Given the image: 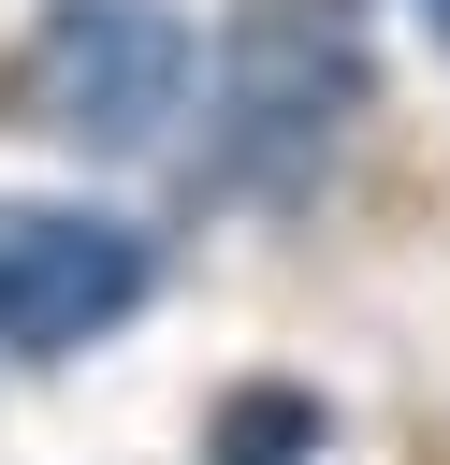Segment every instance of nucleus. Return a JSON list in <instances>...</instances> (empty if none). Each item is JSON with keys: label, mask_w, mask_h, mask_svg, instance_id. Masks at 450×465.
I'll return each instance as SVG.
<instances>
[{"label": "nucleus", "mask_w": 450, "mask_h": 465, "mask_svg": "<svg viewBox=\"0 0 450 465\" xmlns=\"http://www.w3.org/2000/svg\"><path fill=\"white\" fill-rule=\"evenodd\" d=\"M174 102H189V15L174 0H44L0 58V116L29 145L131 160V145H160Z\"/></svg>", "instance_id": "obj_2"}, {"label": "nucleus", "mask_w": 450, "mask_h": 465, "mask_svg": "<svg viewBox=\"0 0 450 465\" xmlns=\"http://www.w3.org/2000/svg\"><path fill=\"white\" fill-rule=\"evenodd\" d=\"M421 15H435V29H450V0H421Z\"/></svg>", "instance_id": "obj_5"}, {"label": "nucleus", "mask_w": 450, "mask_h": 465, "mask_svg": "<svg viewBox=\"0 0 450 465\" xmlns=\"http://www.w3.org/2000/svg\"><path fill=\"white\" fill-rule=\"evenodd\" d=\"M377 58L348 0H232L218 73H203V189L218 203H305L363 116Z\"/></svg>", "instance_id": "obj_1"}, {"label": "nucleus", "mask_w": 450, "mask_h": 465, "mask_svg": "<svg viewBox=\"0 0 450 465\" xmlns=\"http://www.w3.org/2000/svg\"><path fill=\"white\" fill-rule=\"evenodd\" d=\"M319 436V407H290V392H247L232 421H218V465H276V450H305Z\"/></svg>", "instance_id": "obj_4"}, {"label": "nucleus", "mask_w": 450, "mask_h": 465, "mask_svg": "<svg viewBox=\"0 0 450 465\" xmlns=\"http://www.w3.org/2000/svg\"><path fill=\"white\" fill-rule=\"evenodd\" d=\"M145 232L131 218H73V203H0V349L58 363L87 334H116L145 305Z\"/></svg>", "instance_id": "obj_3"}]
</instances>
